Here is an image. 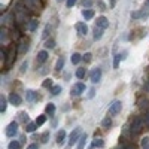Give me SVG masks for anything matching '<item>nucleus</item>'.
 <instances>
[{"instance_id":"1","label":"nucleus","mask_w":149,"mask_h":149,"mask_svg":"<svg viewBox=\"0 0 149 149\" xmlns=\"http://www.w3.org/2000/svg\"><path fill=\"white\" fill-rule=\"evenodd\" d=\"M143 124H145V121H143L142 116H136L134 121H133V124H131V133H133V134L140 133L142 128H143Z\"/></svg>"},{"instance_id":"2","label":"nucleus","mask_w":149,"mask_h":149,"mask_svg":"<svg viewBox=\"0 0 149 149\" xmlns=\"http://www.w3.org/2000/svg\"><path fill=\"white\" fill-rule=\"evenodd\" d=\"M121 109H122V103H121L119 100L112 102V103H110V106H109V115H110V116L118 115L119 112H121Z\"/></svg>"},{"instance_id":"3","label":"nucleus","mask_w":149,"mask_h":149,"mask_svg":"<svg viewBox=\"0 0 149 149\" xmlns=\"http://www.w3.org/2000/svg\"><path fill=\"white\" fill-rule=\"evenodd\" d=\"M6 136H8V137H15V136H17V133H18V122H10L9 124V125L6 127Z\"/></svg>"},{"instance_id":"4","label":"nucleus","mask_w":149,"mask_h":149,"mask_svg":"<svg viewBox=\"0 0 149 149\" xmlns=\"http://www.w3.org/2000/svg\"><path fill=\"white\" fill-rule=\"evenodd\" d=\"M79 134H81V128H74L72 133H70V137H69V146H73L74 142H78L81 137H79Z\"/></svg>"},{"instance_id":"5","label":"nucleus","mask_w":149,"mask_h":149,"mask_svg":"<svg viewBox=\"0 0 149 149\" xmlns=\"http://www.w3.org/2000/svg\"><path fill=\"white\" fill-rule=\"evenodd\" d=\"M95 27L102 29V30H106V29L109 27V21H107V18H106V17H98L97 21H95Z\"/></svg>"},{"instance_id":"6","label":"nucleus","mask_w":149,"mask_h":149,"mask_svg":"<svg viewBox=\"0 0 149 149\" xmlns=\"http://www.w3.org/2000/svg\"><path fill=\"white\" fill-rule=\"evenodd\" d=\"M91 82L93 84H97L98 81H100V78H102V69L100 67H95V69H93V72H91Z\"/></svg>"},{"instance_id":"7","label":"nucleus","mask_w":149,"mask_h":149,"mask_svg":"<svg viewBox=\"0 0 149 149\" xmlns=\"http://www.w3.org/2000/svg\"><path fill=\"white\" fill-rule=\"evenodd\" d=\"M84 91H85V85L82 82H78V84H74V86L72 88V95H81Z\"/></svg>"},{"instance_id":"8","label":"nucleus","mask_w":149,"mask_h":149,"mask_svg":"<svg viewBox=\"0 0 149 149\" xmlns=\"http://www.w3.org/2000/svg\"><path fill=\"white\" fill-rule=\"evenodd\" d=\"M37 98H39V94H37L36 91H33V90H27V93H26V100H27L29 103H34V102H37Z\"/></svg>"},{"instance_id":"9","label":"nucleus","mask_w":149,"mask_h":149,"mask_svg":"<svg viewBox=\"0 0 149 149\" xmlns=\"http://www.w3.org/2000/svg\"><path fill=\"white\" fill-rule=\"evenodd\" d=\"M21 102H22V98H21L17 93H12V94L9 95V103H10L12 106H19Z\"/></svg>"},{"instance_id":"10","label":"nucleus","mask_w":149,"mask_h":149,"mask_svg":"<svg viewBox=\"0 0 149 149\" xmlns=\"http://www.w3.org/2000/svg\"><path fill=\"white\" fill-rule=\"evenodd\" d=\"M125 55H127V51H124L122 54H116L115 55V58H113V69H118L119 61L121 60H125Z\"/></svg>"},{"instance_id":"11","label":"nucleus","mask_w":149,"mask_h":149,"mask_svg":"<svg viewBox=\"0 0 149 149\" xmlns=\"http://www.w3.org/2000/svg\"><path fill=\"white\" fill-rule=\"evenodd\" d=\"M37 63L39 64H42V63H45V61L48 60V51H39L37 52Z\"/></svg>"},{"instance_id":"12","label":"nucleus","mask_w":149,"mask_h":149,"mask_svg":"<svg viewBox=\"0 0 149 149\" xmlns=\"http://www.w3.org/2000/svg\"><path fill=\"white\" fill-rule=\"evenodd\" d=\"M76 30L81 33V34H86V33H88V26H86V24L85 22H78L76 24Z\"/></svg>"},{"instance_id":"13","label":"nucleus","mask_w":149,"mask_h":149,"mask_svg":"<svg viewBox=\"0 0 149 149\" xmlns=\"http://www.w3.org/2000/svg\"><path fill=\"white\" fill-rule=\"evenodd\" d=\"M6 107H8V100H6L5 95H2V97H0V113H2V115L6 112Z\"/></svg>"},{"instance_id":"14","label":"nucleus","mask_w":149,"mask_h":149,"mask_svg":"<svg viewBox=\"0 0 149 149\" xmlns=\"http://www.w3.org/2000/svg\"><path fill=\"white\" fill-rule=\"evenodd\" d=\"M64 140H66V131H64V130H60V131L57 133V143H58V145H63Z\"/></svg>"},{"instance_id":"15","label":"nucleus","mask_w":149,"mask_h":149,"mask_svg":"<svg viewBox=\"0 0 149 149\" xmlns=\"http://www.w3.org/2000/svg\"><path fill=\"white\" fill-rule=\"evenodd\" d=\"M45 112H46V115H54L55 113V104L54 103H48L46 107H45Z\"/></svg>"},{"instance_id":"16","label":"nucleus","mask_w":149,"mask_h":149,"mask_svg":"<svg viewBox=\"0 0 149 149\" xmlns=\"http://www.w3.org/2000/svg\"><path fill=\"white\" fill-rule=\"evenodd\" d=\"M82 17H84L85 19H91V18L94 17L93 9H84V10H82Z\"/></svg>"},{"instance_id":"17","label":"nucleus","mask_w":149,"mask_h":149,"mask_svg":"<svg viewBox=\"0 0 149 149\" xmlns=\"http://www.w3.org/2000/svg\"><path fill=\"white\" fill-rule=\"evenodd\" d=\"M36 128H37V124H36V122H29V124H26V131H27V133H34Z\"/></svg>"},{"instance_id":"18","label":"nucleus","mask_w":149,"mask_h":149,"mask_svg":"<svg viewBox=\"0 0 149 149\" xmlns=\"http://www.w3.org/2000/svg\"><path fill=\"white\" fill-rule=\"evenodd\" d=\"M104 146V140L100 139V137H95L93 140V148H103Z\"/></svg>"},{"instance_id":"19","label":"nucleus","mask_w":149,"mask_h":149,"mask_svg":"<svg viewBox=\"0 0 149 149\" xmlns=\"http://www.w3.org/2000/svg\"><path fill=\"white\" fill-rule=\"evenodd\" d=\"M102 37H103V30L98 29V27H95V29H94V40H100Z\"/></svg>"},{"instance_id":"20","label":"nucleus","mask_w":149,"mask_h":149,"mask_svg":"<svg viewBox=\"0 0 149 149\" xmlns=\"http://www.w3.org/2000/svg\"><path fill=\"white\" fill-rule=\"evenodd\" d=\"M85 74H86V69L79 67V69L76 70V78H78V79H84V78H85Z\"/></svg>"},{"instance_id":"21","label":"nucleus","mask_w":149,"mask_h":149,"mask_svg":"<svg viewBox=\"0 0 149 149\" xmlns=\"http://www.w3.org/2000/svg\"><path fill=\"white\" fill-rule=\"evenodd\" d=\"M85 143H86V134H82L81 139H79V142H78V148H76V149H84Z\"/></svg>"},{"instance_id":"22","label":"nucleus","mask_w":149,"mask_h":149,"mask_svg":"<svg viewBox=\"0 0 149 149\" xmlns=\"http://www.w3.org/2000/svg\"><path fill=\"white\" fill-rule=\"evenodd\" d=\"M63 67H64V57H60V58H58V61H57V64H55V70H57V72H60Z\"/></svg>"},{"instance_id":"23","label":"nucleus","mask_w":149,"mask_h":149,"mask_svg":"<svg viewBox=\"0 0 149 149\" xmlns=\"http://www.w3.org/2000/svg\"><path fill=\"white\" fill-rule=\"evenodd\" d=\"M110 125H112L110 116H107V118H104V119L102 121V127H103V128H110Z\"/></svg>"},{"instance_id":"24","label":"nucleus","mask_w":149,"mask_h":149,"mask_svg":"<svg viewBox=\"0 0 149 149\" xmlns=\"http://www.w3.org/2000/svg\"><path fill=\"white\" fill-rule=\"evenodd\" d=\"M27 49H29V42L24 40V42L21 43V46H19V54H26Z\"/></svg>"},{"instance_id":"25","label":"nucleus","mask_w":149,"mask_h":149,"mask_svg":"<svg viewBox=\"0 0 149 149\" xmlns=\"http://www.w3.org/2000/svg\"><path fill=\"white\" fill-rule=\"evenodd\" d=\"M70 60H72V63H73V64H78L79 61L82 60V57H81V54H78V52H74V54L72 55V58H70Z\"/></svg>"},{"instance_id":"26","label":"nucleus","mask_w":149,"mask_h":149,"mask_svg":"<svg viewBox=\"0 0 149 149\" xmlns=\"http://www.w3.org/2000/svg\"><path fill=\"white\" fill-rule=\"evenodd\" d=\"M8 148H9V149H21V143H19L18 140H12Z\"/></svg>"},{"instance_id":"27","label":"nucleus","mask_w":149,"mask_h":149,"mask_svg":"<svg viewBox=\"0 0 149 149\" xmlns=\"http://www.w3.org/2000/svg\"><path fill=\"white\" fill-rule=\"evenodd\" d=\"M18 118H19V121H21V122L29 124V115L26 113V112H21V113H18Z\"/></svg>"},{"instance_id":"28","label":"nucleus","mask_w":149,"mask_h":149,"mask_svg":"<svg viewBox=\"0 0 149 149\" xmlns=\"http://www.w3.org/2000/svg\"><path fill=\"white\" fill-rule=\"evenodd\" d=\"M45 48H46V49H52V48H55V40H54V39H48V40L45 42Z\"/></svg>"},{"instance_id":"29","label":"nucleus","mask_w":149,"mask_h":149,"mask_svg":"<svg viewBox=\"0 0 149 149\" xmlns=\"http://www.w3.org/2000/svg\"><path fill=\"white\" fill-rule=\"evenodd\" d=\"M45 121H46V115H39V116L36 118V124H37V127L42 125V124H45Z\"/></svg>"},{"instance_id":"30","label":"nucleus","mask_w":149,"mask_h":149,"mask_svg":"<svg viewBox=\"0 0 149 149\" xmlns=\"http://www.w3.org/2000/svg\"><path fill=\"white\" fill-rule=\"evenodd\" d=\"M60 93H61V86L60 85H54L52 88H51V94L52 95H58Z\"/></svg>"},{"instance_id":"31","label":"nucleus","mask_w":149,"mask_h":149,"mask_svg":"<svg viewBox=\"0 0 149 149\" xmlns=\"http://www.w3.org/2000/svg\"><path fill=\"white\" fill-rule=\"evenodd\" d=\"M140 146H142V149H149V137H143Z\"/></svg>"},{"instance_id":"32","label":"nucleus","mask_w":149,"mask_h":149,"mask_svg":"<svg viewBox=\"0 0 149 149\" xmlns=\"http://www.w3.org/2000/svg\"><path fill=\"white\" fill-rule=\"evenodd\" d=\"M36 29H37V21H36V19H31L30 24H29V30H30V31H34Z\"/></svg>"},{"instance_id":"33","label":"nucleus","mask_w":149,"mask_h":149,"mask_svg":"<svg viewBox=\"0 0 149 149\" xmlns=\"http://www.w3.org/2000/svg\"><path fill=\"white\" fill-rule=\"evenodd\" d=\"M48 139H49V131H46V133H43V134H42L40 140H42V143H48Z\"/></svg>"},{"instance_id":"34","label":"nucleus","mask_w":149,"mask_h":149,"mask_svg":"<svg viewBox=\"0 0 149 149\" xmlns=\"http://www.w3.org/2000/svg\"><path fill=\"white\" fill-rule=\"evenodd\" d=\"M148 103H149L148 100H145V98H142V100L139 102V107H140V109H145V107H148Z\"/></svg>"},{"instance_id":"35","label":"nucleus","mask_w":149,"mask_h":149,"mask_svg":"<svg viewBox=\"0 0 149 149\" xmlns=\"http://www.w3.org/2000/svg\"><path fill=\"white\" fill-rule=\"evenodd\" d=\"M91 57H93V55H91L90 52H86V54H85V55L82 57V60L85 61V63H90V61H91Z\"/></svg>"},{"instance_id":"36","label":"nucleus","mask_w":149,"mask_h":149,"mask_svg":"<svg viewBox=\"0 0 149 149\" xmlns=\"http://www.w3.org/2000/svg\"><path fill=\"white\" fill-rule=\"evenodd\" d=\"M43 86H45V88H49V90H51V88H52V82H51V79H46V81L43 82Z\"/></svg>"},{"instance_id":"37","label":"nucleus","mask_w":149,"mask_h":149,"mask_svg":"<svg viewBox=\"0 0 149 149\" xmlns=\"http://www.w3.org/2000/svg\"><path fill=\"white\" fill-rule=\"evenodd\" d=\"M91 3H93V0H84V2H82V5H84V8H85V9H90Z\"/></svg>"},{"instance_id":"38","label":"nucleus","mask_w":149,"mask_h":149,"mask_svg":"<svg viewBox=\"0 0 149 149\" xmlns=\"http://www.w3.org/2000/svg\"><path fill=\"white\" fill-rule=\"evenodd\" d=\"M78 0H67V3H66V6L67 8H73L74 6V3H76Z\"/></svg>"},{"instance_id":"39","label":"nucleus","mask_w":149,"mask_h":149,"mask_svg":"<svg viewBox=\"0 0 149 149\" xmlns=\"http://www.w3.org/2000/svg\"><path fill=\"white\" fill-rule=\"evenodd\" d=\"M6 37H8V36H6V31H5V30L2 29V34H0V40H2V43H3L5 40H6Z\"/></svg>"},{"instance_id":"40","label":"nucleus","mask_w":149,"mask_h":149,"mask_svg":"<svg viewBox=\"0 0 149 149\" xmlns=\"http://www.w3.org/2000/svg\"><path fill=\"white\" fill-rule=\"evenodd\" d=\"M27 2H29L30 6H37L39 5V0H27Z\"/></svg>"},{"instance_id":"41","label":"nucleus","mask_w":149,"mask_h":149,"mask_svg":"<svg viewBox=\"0 0 149 149\" xmlns=\"http://www.w3.org/2000/svg\"><path fill=\"white\" fill-rule=\"evenodd\" d=\"M48 34H49V24H48V26H45V30H43V37H48Z\"/></svg>"},{"instance_id":"42","label":"nucleus","mask_w":149,"mask_h":149,"mask_svg":"<svg viewBox=\"0 0 149 149\" xmlns=\"http://www.w3.org/2000/svg\"><path fill=\"white\" fill-rule=\"evenodd\" d=\"M27 66H29V63H27V61H24V63H22V66H21V73H24V72H26Z\"/></svg>"},{"instance_id":"43","label":"nucleus","mask_w":149,"mask_h":149,"mask_svg":"<svg viewBox=\"0 0 149 149\" xmlns=\"http://www.w3.org/2000/svg\"><path fill=\"white\" fill-rule=\"evenodd\" d=\"M94 95H95V90H94V88H91V90H90V94H88V98H93Z\"/></svg>"},{"instance_id":"44","label":"nucleus","mask_w":149,"mask_h":149,"mask_svg":"<svg viewBox=\"0 0 149 149\" xmlns=\"http://www.w3.org/2000/svg\"><path fill=\"white\" fill-rule=\"evenodd\" d=\"M27 149H39V146H37L36 143H31V145L27 146Z\"/></svg>"},{"instance_id":"45","label":"nucleus","mask_w":149,"mask_h":149,"mask_svg":"<svg viewBox=\"0 0 149 149\" xmlns=\"http://www.w3.org/2000/svg\"><path fill=\"white\" fill-rule=\"evenodd\" d=\"M110 2V8H115L116 6V0H109Z\"/></svg>"},{"instance_id":"46","label":"nucleus","mask_w":149,"mask_h":149,"mask_svg":"<svg viewBox=\"0 0 149 149\" xmlns=\"http://www.w3.org/2000/svg\"><path fill=\"white\" fill-rule=\"evenodd\" d=\"M143 121H145L146 124H149V113H146V116L143 118Z\"/></svg>"},{"instance_id":"47","label":"nucleus","mask_w":149,"mask_h":149,"mask_svg":"<svg viewBox=\"0 0 149 149\" xmlns=\"http://www.w3.org/2000/svg\"><path fill=\"white\" fill-rule=\"evenodd\" d=\"M145 8H146V9H149V0H146V3H145Z\"/></svg>"},{"instance_id":"48","label":"nucleus","mask_w":149,"mask_h":149,"mask_svg":"<svg viewBox=\"0 0 149 149\" xmlns=\"http://www.w3.org/2000/svg\"><path fill=\"white\" fill-rule=\"evenodd\" d=\"M146 91L149 93V81H148V84H146Z\"/></svg>"},{"instance_id":"49","label":"nucleus","mask_w":149,"mask_h":149,"mask_svg":"<svg viewBox=\"0 0 149 149\" xmlns=\"http://www.w3.org/2000/svg\"><path fill=\"white\" fill-rule=\"evenodd\" d=\"M57 2H63V0H57Z\"/></svg>"}]
</instances>
